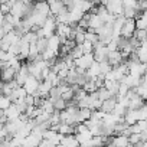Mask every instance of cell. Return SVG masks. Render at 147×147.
Instances as JSON below:
<instances>
[{"label":"cell","mask_w":147,"mask_h":147,"mask_svg":"<svg viewBox=\"0 0 147 147\" xmlns=\"http://www.w3.org/2000/svg\"><path fill=\"white\" fill-rule=\"evenodd\" d=\"M140 141H143L141 133H131V134L128 136V144H130V146H134V144H137V143H140Z\"/></svg>","instance_id":"21"},{"label":"cell","mask_w":147,"mask_h":147,"mask_svg":"<svg viewBox=\"0 0 147 147\" xmlns=\"http://www.w3.org/2000/svg\"><path fill=\"white\" fill-rule=\"evenodd\" d=\"M92 115V111L90 108H78V115H77V123H85L87 120H90Z\"/></svg>","instance_id":"14"},{"label":"cell","mask_w":147,"mask_h":147,"mask_svg":"<svg viewBox=\"0 0 147 147\" xmlns=\"http://www.w3.org/2000/svg\"><path fill=\"white\" fill-rule=\"evenodd\" d=\"M81 49H82L84 53H92L94 52V43L85 40L84 43H81Z\"/></svg>","instance_id":"26"},{"label":"cell","mask_w":147,"mask_h":147,"mask_svg":"<svg viewBox=\"0 0 147 147\" xmlns=\"http://www.w3.org/2000/svg\"><path fill=\"white\" fill-rule=\"evenodd\" d=\"M61 45H62V42H61L59 36L55 33V35H52L51 38H48V46H46V49H51V51H53V52H56V53L59 55Z\"/></svg>","instance_id":"9"},{"label":"cell","mask_w":147,"mask_h":147,"mask_svg":"<svg viewBox=\"0 0 147 147\" xmlns=\"http://www.w3.org/2000/svg\"><path fill=\"white\" fill-rule=\"evenodd\" d=\"M87 75H88V78L91 80V78H95V77H100L101 75V69H100V62H94L88 69H87Z\"/></svg>","instance_id":"15"},{"label":"cell","mask_w":147,"mask_h":147,"mask_svg":"<svg viewBox=\"0 0 147 147\" xmlns=\"http://www.w3.org/2000/svg\"><path fill=\"white\" fill-rule=\"evenodd\" d=\"M59 2H62V3H63V5L66 6V5H69V3L72 2V0H59Z\"/></svg>","instance_id":"30"},{"label":"cell","mask_w":147,"mask_h":147,"mask_svg":"<svg viewBox=\"0 0 147 147\" xmlns=\"http://www.w3.org/2000/svg\"><path fill=\"white\" fill-rule=\"evenodd\" d=\"M33 9L45 16H49L51 15V7H49V3H46L45 0H39V2H36L33 5Z\"/></svg>","instance_id":"12"},{"label":"cell","mask_w":147,"mask_h":147,"mask_svg":"<svg viewBox=\"0 0 147 147\" xmlns=\"http://www.w3.org/2000/svg\"><path fill=\"white\" fill-rule=\"evenodd\" d=\"M28 77H29V69H28V63L26 62H23L22 63V66L19 68V71L16 72V77H15V81L18 82V85H23L25 84V81L28 80Z\"/></svg>","instance_id":"6"},{"label":"cell","mask_w":147,"mask_h":147,"mask_svg":"<svg viewBox=\"0 0 147 147\" xmlns=\"http://www.w3.org/2000/svg\"><path fill=\"white\" fill-rule=\"evenodd\" d=\"M94 62H95L94 53H84V55H81L80 58H77V59H75V66L87 71V69L94 63Z\"/></svg>","instance_id":"2"},{"label":"cell","mask_w":147,"mask_h":147,"mask_svg":"<svg viewBox=\"0 0 147 147\" xmlns=\"http://www.w3.org/2000/svg\"><path fill=\"white\" fill-rule=\"evenodd\" d=\"M133 38H136V39L141 43V42L147 40V30H146V29H136V32H134V36H133Z\"/></svg>","instance_id":"20"},{"label":"cell","mask_w":147,"mask_h":147,"mask_svg":"<svg viewBox=\"0 0 147 147\" xmlns=\"http://www.w3.org/2000/svg\"><path fill=\"white\" fill-rule=\"evenodd\" d=\"M97 95H98V98H100L101 101H105V100H108V98H111V97H113V94H111L105 87L98 88V90H97Z\"/></svg>","instance_id":"19"},{"label":"cell","mask_w":147,"mask_h":147,"mask_svg":"<svg viewBox=\"0 0 147 147\" xmlns=\"http://www.w3.org/2000/svg\"><path fill=\"white\" fill-rule=\"evenodd\" d=\"M115 105H117V98L115 97H111V98H108V100H105V101H102V104H101V111H104L105 114H111L113 111H114V108H115Z\"/></svg>","instance_id":"10"},{"label":"cell","mask_w":147,"mask_h":147,"mask_svg":"<svg viewBox=\"0 0 147 147\" xmlns=\"http://www.w3.org/2000/svg\"><path fill=\"white\" fill-rule=\"evenodd\" d=\"M0 51H2V49H0Z\"/></svg>","instance_id":"34"},{"label":"cell","mask_w":147,"mask_h":147,"mask_svg":"<svg viewBox=\"0 0 147 147\" xmlns=\"http://www.w3.org/2000/svg\"><path fill=\"white\" fill-rule=\"evenodd\" d=\"M38 147H56L52 141H49V140H46V138H42V141L39 143V146Z\"/></svg>","instance_id":"28"},{"label":"cell","mask_w":147,"mask_h":147,"mask_svg":"<svg viewBox=\"0 0 147 147\" xmlns=\"http://www.w3.org/2000/svg\"><path fill=\"white\" fill-rule=\"evenodd\" d=\"M85 40H88V42H91V43H94V45L100 42L98 35H97L94 30H91V29H87V30H85Z\"/></svg>","instance_id":"18"},{"label":"cell","mask_w":147,"mask_h":147,"mask_svg":"<svg viewBox=\"0 0 147 147\" xmlns=\"http://www.w3.org/2000/svg\"><path fill=\"white\" fill-rule=\"evenodd\" d=\"M0 71H2V78H0V81H2V82H10V81H13L15 77H16V72H18L15 68H12L9 65H6L5 68H2Z\"/></svg>","instance_id":"7"},{"label":"cell","mask_w":147,"mask_h":147,"mask_svg":"<svg viewBox=\"0 0 147 147\" xmlns=\"http://www.w3.org/2000/svg\"><path fill=\"white\" fill-rule=\"evenodd\" d=\"M100 69H101V75H107L108 72L113 71V66L108 63V61H104V62H100Z\"/></svg>","instance_id":"24"},{"label":"cell","mask_w":147,"mask_h":147,"mask_svg":"<svg viewBox=\"0 0 147 147\" xmlns=\"http://www.w3.org/2000/svg\"><path fill=\"white\" fill-rule=\"evenodd\" d=\"M105 9L114 16H121L123 9H124L123 0H108L107 5H105Z\"/></svg>","instance_id":"3"},{"label":"cell","mask_w":147,"mask_h":147,"mask_svg":"<svg viewBox=\"0 0 147 147\" xmlns=\"http://www.w3.org/2000/svg\"><path fill=\"white\" fill-rule=\"evenodd\" d=\"M84 18L87 19L88 29H91V30H94V32H97V30L104 25L102 19H101L97 13H85V15H84Z\"/></svg>","instance_id":"1"},{"label":"cell","mask_w":147,"mask_h":147,"mask_svg":"<svg viewBox=\"0 0 147 147\" xmlns=\"http://www.w3.org/2000/svg\"><path fill=\"white\" fill-rule=\"evenodd\" d=\"M136 19H125L124 25H123V29H121V36L123 38H133L134 36V32H136Z\"/></svg>","instance_id":"4"},{"label":"cell","mask_w":147,"mask_h":147,"mask_svg":"<svg viewBox=\"0 0 147 147\" xmlns=\"http://www.w3.org/2000/svg\"><path fill=\"white\" fill-rule=\"evenodd\" d=\"M5 115H6L7 121H13V120H18L22 115V113L19 111V108L16 107V104H12L9 108L5 110Z\"/></svg>","instance_id":"11"},{"label":"cell","mask_w":147,"mask_h":147,"mask_svg":"<svg viewBox=\"0 0 147 147\" xmlns=\"http://www.w3.org/2000/svg\"><path fill=\"white\" fill-rule=\"evenodd\" d=\"M28 95V92H26V90L23 88V87H18L16 90H13L12 91V94L9 95V98H10V101L15 104L18 100H23L25 97Z\"/></svg>","instance_id":"13"},{"label":"cell","mask_w":147,"mask_h":147,"mask_svg":"<svg viewBox=\"0 0 147 147\" xmlns=\"http://www.w3.org/2000/svg\"><path fill=\"white\" fill-rule=\"evenodd\" d=\"M0 78H2V71H0Z\"/></svg>","instance_id":"33"},{"label":"cell","mask_w":147,"mask_h":147,"mask_svg":"<svg viewBox=\"0 0 147 147\" xmlns=\"http://www.w3.org/2000/svg\"><path fill=\"white\" fill-rule=\"evenodd\" d=\"M107 61H108V63L114 68V66L123 63V62H124V58H123L121 52L117 49V51H110V52H108V58H107Z\"/></svg>","instance_id":"8"},{"label":"cell","mask_w":147,"mask_h":147,"mask_svg":"<svg viewBox=\"0 0 147 147\" xmlns=\"http://www.w3.org/2000/svg\"><path fill=\"white\" fill-rule=\"evenodd\" d=\"M49 7H51V15L52 16H58L65 9V5L62 2H59V0H56V2H53V3L49 5Z\"/></svg>","instance_id":"16"},{"label":"cell","mask_w":147,"mask_h":147,"mask_svg":"<svg viewBox=\"0 0 147 147\" xmlns=\"http://www.w3.org/2000/svg\"><path fill=\"white\" fill-rule=\"evenodd\" d=\"M3 36H5V32H3V29H2V25H0V40L3 39Z\"/></svg>","instance_id":"29"},{"label":"cell","mask_w":147,"mask_h":147,"mask_svg":"<svg viewBox=\"0 0 147 147\" xmlns=\"http://www.w3.org/2000/svg\"><path fill=\"white\" fill-rule=\"evenodd\" d=\"M45 2H46V3H49V5H51V3H53V2H56V0H45Z\"/></svg>","instance_id":"31"},{"label":"cell","mask_w":147,"mask_h":147,"mask_svg":"<svg viewBox=\"0 0 147 147\" xmlns=\"http://www.w3.org/2000/svg\"><path fill=\"white\" fill-rule=\"evenodd\" d=\"M39 84H40V81H39L38 78H35V77L29 75V77H28V80L25 81V84H23L22 87L26 90V92H28V94L33 95V94L38 91V88H39Z\"/></svg>","instance_id":"5"},{"label":"cell","mask_w":147,"mask_h":147,"mask_svg":"<svg viewBox=\"0 0 147 147\" xmlns=\"http://www.w3.org/2000/svg\"><path fill=\"white\" fill-rule=\"evenodd\" d=\"M10 9H12V6H10L7 2H5V3H0V12H2L5 16L10 13Z\"/></svg>","instance_id":"27"},{"label":"cell","mask_w":147,"mask_h":147,"mask_svg":"<svg viewBox=\"0 0 147 147\" xmlns=\"http://www.w3.org/2000/svg\"><path fill=\"white\" fill-rule=\"evenodd\" d=\"M13 102L10 101V98L7 97V95H0V110H6V108H9L10 105H12Z\"/></svg>","instance_id":"22"},{"label":"cell","mask_w":147,"mask_h":147,"mask_svg":"<svg viewBox=\"0 0 147 147\" xmlns=\"http://www.w3.org/2000/svg\"><path fill=\"white\" fill-rule=\"evenodd\" d=\"M52 104H53L55 111H63V110L68 107V102H66V101H65L62 97H59V98L53 100V101H52Z\"/></svg>","instance_id":"17"},{"label":"cell","mask_w":147,"mask_h":147,"mask_svg":"<svg viewBox=\"0 0 147 147\" xmlns=\"http://www.w3.org/2000/svg\"><path fill=\"white\" fill-rule=\"evenodd\" d=\"M69 55L74 58V59H77V58H80L81 55H84V52H82V49H81V45H75L72 48V51L69 52Z\"/></svg>","instance_id":"25"},{"label":"cell","mask_w":147,"mask_h":147,"mask_svg":"<svg viewBox=\"0 0 147 147\" xmlns=\"http://www.w3.org/2000/svg\"><path fill=\"white\" fill-rule=\"evenodd\" d=\"M15 147H23V146H22V144H20V146H15Z\"/></svg>","instance_id":"32"},{"label":"cell","mask_w":147,"mask_h":147,"mask_svg":"<svg viewBox=\"0 0 147 147\" xmlns=\"http://www.w3.org/2000/svg\"><path fill=\"white\" fill-rule=\"evenodd\" d=\"M35 45H36L39 53H42V52L46 49V46H48V39H46V38H39V39L35 42Z\"/></svg>","instance_id":"23"}]
</instances>
